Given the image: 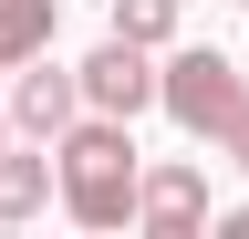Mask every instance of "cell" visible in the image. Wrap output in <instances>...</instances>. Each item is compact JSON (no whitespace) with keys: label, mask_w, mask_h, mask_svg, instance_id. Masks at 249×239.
Listing matches in <instances>:
<instances>
[{"label":"cell","mask_w":249,"mask_h":239,"mask_svg":"<svg viewBox=\"0 0 249 239\" xmlns=\"http://www.w3.org/2000/svg\"><path fill=\"white\" fill-rule=\"evenodd\" d=\"M73 73H83V104H93V114H124V125H135V114L156 104V52L124 42V32H104Z\"/></svg>","instance_id":"3"},{"label":"cell","mask_w":249,"mask_h":239,"mask_svg":"<svg viewBox=\"0 0 249 239\" xmlns=\"http://www.w3.org/2000/svg\"><path fill=\"white\" fill-rule=\"evenodd\" d=\"M156 104H166V125H177V135L218 146V135L249 114V73H239L218 42H187V52H166V63H156Z\"/></svg>","instance_id":"2"},{"label":"cell","mask_w":249,"mask_h":239,"mask_svg":"<svg viewBox=\"0 0 249 239\" xmlns=\"http://www.w3.org/2000/svg\"><path fill=\"white\" fill-rule=\"evenodd\" d=\"M239 11H249V0H239Z\"/></svg>","instance_id":"12"},{"label":"cell","mask_w":249,"mask_h":239,"mask_svg":"<svg viewBox=\"0 0 249 239\" xmlns=\"http://www.w3.org/2000/svg\"><path fill=\"white\" fill-rule=\"evenodd\" d=\"M62 32V0H0V73H21L31 52H52Z\"/></svg>","instance_id":"7"},{"label":"cell","mask_w":249,"mask_h":239,"mask_svg":"<svg viewBox=\"0 0 249 239\" xmlns=\"http://www.w3.org/2000/svg\"><path fill=\"white\" fill-rule=\"evenodd\" d=\"M135 219L156 239H187V229H208V166L197 156H166V166H145L135 177Z\"/></svg>","instance_id":"5"},{"label":"cell","mask_w":249,"mask_h":239,"mask_svg":"<svg viewBox=\"0 0 249 239\" xmlns=\"http://www.w3.org/2000/svg\"><path fill=\"white\" fill-rule=\"evenodd\" d=\"M73 114H83V73H62V63H42V52H31V63L11 73V135L52 146Z\"/></svg>","instance_id":"4"},{"label":"cell","mask_w":249,"mask_h":239,"mask_svg":"<svg viewBox=\"0 0 249 239\" xmlns=\"http://www.w3.org/2000/svg\"><path fill=\"white\" fill-rule=\"evenodd\" d=\"M42 208H62V177H52V146H0V219H42Z\"/></svg>","instance_id":"6"},{"label":"cell","mask_w":249,"mask_h":239,"mask_svg":"<svg viewBox=\"0 0 249 239\" xmlns=\"http://www.w3.org/2000/svg\"><path fill=\"white\" fill-rule=\"evenodd\" d=\"M0 146H11V104H0Z\"/></svg>","instance_id":"11"},{"label":"cell","mask_w":249,"mask_h":239,"mask_svg":"<svg viewBox=\"0 0 249 239\" xmlns=\"http://www.w3.org/2000/svg\"><path fill=\"white\" fill-rule=\"evenodd\" d=\"M104 21H114L124 42L166 52V42H177V21H187V0H104Z\"/></svg>","instance_id":"8"},{"label":"cell","mask_w":249,"mask_h":239,"mask_svg":"<svg viewBox=\"0 0 249 239\" xmlns=\"http://www.w3.org/2000/svg\"><path fill=\"white\" fill-rule=\"evenodd\" d=\"M218 146H229V156H239V166H249V114H239V125H229V135H218Z\"/></svg>","instance_id":"9"},{"label":"cell","mask_w":249,"mask_h":239,"mask_svg":"<svg viewBox=\"0 0 249 239\" xmlns=\"http://www.w3.org/2000/svg\"><path fill=\"white\" fill-rule=\"evenodd\" d=\"M229 229H239V239H249V208H229Z\"/></svg>","instance_id":"10"},{"label":"cell","mask_w":249,"mask_h":239,"mask_svg":"<svg viewBox=\"0 0 249 239\" xmlns=\"http://www.w3.org/2000/svg\"><path fill=\"white\" fill-rule=\"evenodd\" d=\"M52 177H62V219H83V229H124V219H135V177H145L135 125L83 104L73 125L52 135Z\"/></svg>","instance_id":"1"}]
</instances>
